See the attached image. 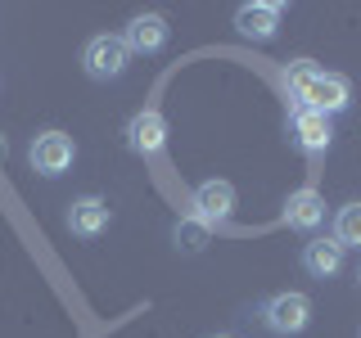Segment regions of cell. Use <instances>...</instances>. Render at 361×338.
<instances>
[{"label": "cell", "mask_w": 361, "mask_h": 338, "mask_svg": "<svg viewBox=\"0 0 361 338\" xmlns=\"http://www.w3.org/2000/svg\"><path fill=\"white\" fill-rule=\"evenodd\" d=\"M262 325L271 334H280V338H289V334H302L312 325V298L307 293H271V298L262 302Z\"/></svg>", "instance_id": "1"}, {"label": "cell", "mask_w": 361, "mask_h": 338, "mask_svg": "<svg viewBox=\"0 0 361 338\" xmlns=\"http://www.w3.org/2000/svg\"><path fill=\"white\" fill-rule=\"evenodd\" d=\"M73 158H77V144H73V135L59 131V127H50V131H41V135H32V144H27V163H32V172L37 176H63L68 167H73Z\"/></svg>", "instance_id": "2"}, {"label": "cell", "mask_w": 361, "mask_h": 338, "mask_svg": "<svg viewBox=\"0 0 361 338\" xmlns=\"http://www.w3.org/2000/svg\"><path fill=\"white\" fill-rule=\"evenodd\" d=\"M127 63H131L127 41L109 37V32H104V37H90L86 50H82V68H86L90 82H118V77L127 73Z\"/></svg>", "instance_id": "3"}, {"label": "cell", "mask_w": 361, "mask_h": 338, "mask_svg": "<svg viewBox=\"0 0 361 338\" xmlns=\"http://www.w3.org/2000/svg\"><path fill=\"white\" fill-rule=\"evenodd\" d=\"M231 212H235V185L231 180L212 176V180H203V185H195V194H190V217L195 221H203L208 230H217V225L231 221Z\"/></svg>", "instance_id": "4"}, {"label": "cell", "mask_w": 361, "mask_h": 338, "mask_svg": "<svg viewBox=\"0 0 361 338\" xmlns=\"http://www.w3.org/2000/svg\"><path fill=\"white\" fill-rule=\"evenodd\" d=\"M289 135H293V144H298L302 154L321 158L325 149H330V140H334V122L325 118V113L298 104V108H293V118H289Z\"/></svg>", "instance_id": "5"}, {"label": "cell", "mask_w": 361, "mask_h": 338, "mask_svg": "<svg viewBox=\"0 0 361 338\" xmlns=\"http://www.w3.org/2000/svg\"><path fill=\"white\" fill-rule=\"evenodd\" d=\"M163 144H167V118H163V113H158V108L131 113V122H127V149L140 154V158H158V154H163Z\"/></svg>", "instance_id": "6"}, {"label": "cell", "mask_w": 361, "mask_h": 338, "mask_svg": "<svg viewBox=\"0 0 361 338\" xmlns=\"http://www.w3.org/2000/svg\"><path fill=\"white\" fill-rule=\"evenodd\" d=\"M298 104L325 113V118H334V113H343L348 104H353V86H348L343 73H321V77L307 86V95H302Z\"/></svg>", "instance_id": "7"}, {"label": "cell", "mask_w": 361, "mask_h": 338, "mask_svg": "<svg viewBox=\"0 0 361 338\" xmlns=\"http://www.w3.org/2000/svg\"><path fill=\"white\" fill-rule=\"evenodd\" d=\"M109 221H113V212H109V203L99 194H82V199L68 203V230H73L77 239H95V234H104Z\"/></svg>", "instance_id": "8"}, {"label": "cell", "mask_w": 361, "mask_h": 338, "mask_svg": "<svg viewBox=\"0 0 361 338\" xmlns=\"http://www.w3.org/2000/svg\"><path fill=\"white\" fill-rule=\"evenodd\" d=\"M172 37V27H167L163 14H131V23L122 27V41H127L131 54H158Z\"/></svg>", "instance_id": "9"}, {"label": "cell", "mask_w": 361, "mask_h": 338, "mask_svg": "<svg viewBox=\"0 0 361 338\" xmlns=\"http://www.w3.org/2000/svg\"><path fill=\"white\" fill-rule=\"evenodd\" d=\"M280 14H285V5H262V0L240 5L235 9V32L244 41H271L280 32Z\"/></svg>", "instance_id": "10"}, {"label": "cell", "mask_w": 361, "mask_h": 338, "mask_svg": "<svg viewBox=\"0 0 361 338\" xmlns=\"http://www.w3.org/2000/svg\"><path fill=\"white\" fill-rule=\"evenodd\" d=\"M325 221V199L316 194V189H293L285 199V225L289 230H316V225Z\"/></svg>", "instance_id": "11"}, {"label": "cell", "mask_w": 361, "mask_h": 338, "mask_svg": "<svg viewBox=\"0 0 361 338\" xmlns=\"http://www.w3.org/2000/svg\"><path fill=\"white\" fill-rule=\"evenodd\" d=\"M302 270L312 280H334L343 270V248L334 239H307L302 244Z\"/></svg>", "instance_id": "12"}, {"label": "cell", "mask_w": 361, "mask_h": 338, "mask_svg": "<svg viewBox=\"0 0 361 338\" xmlns=\"http://www.w3.org/2000/svg\"><path fill=\"white\" fill-rule=\"evenodd\" d=\"M330 239L343 248H361V203H343V208L334 212V234Z\"/></svg>", "instance_id": "13"}, {"label": "cell", "mask_w": 361, "mask_h": 338, "mask_svg": "<svg viewBox=\"0 0 361 338\" xmlns=\"http://www.w3.org/2000/svg\"><path fill=\"white\" fill-rule=\"evenodd\" d=\"M321 73H325V68L316 63V59H293V63H285V90H289L293 99H302V95H307V86Z\"/></svg>", "instance_id": "14"}, {"label": "cell", "mask_w": 361, "mask_h": 338, "mask_svg": "<svg viewBox=\"0 0 361 338\" xmlns=\"http://www.w3.org/2000/svg\"><path fill=\"white\" fill-rule=\"evenodd\" d=\"M208 225L203 221H195V217H180L176 225H172V239H176V248L180 253H203V248H208Z\"/></svg>", "instance_id": "15"}, {"label": "cell", "mask_w": 361, "mask_h": 338, "mask_svg": "<svg viewBox=\"0 0 361 338\" xmlns=\"http://www.w3.org/2000/svg\"><path fill=\"white\" fill-rule=\"evenodd\" d=\"M5 158H9V140H5V135H0V163H5Z\"/></svg>", "instance_id": "16"}, {"label": "cell", "mask_w": 361, "mask_h": 338, "mask_svg": "<svg viewBox=\"0 0 361 338\" xmlns=\"http://www.w3.org/2000/svg\"><path fill=\"white\" fill-rule=\"evenodd\" d=\"M208 338H231V334H208Z\"/></svg>", "instance_id": "17"}]
</instances>
